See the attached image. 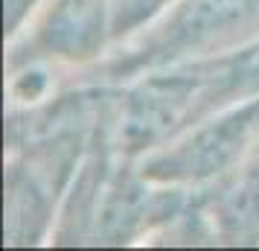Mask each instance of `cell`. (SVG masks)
Segmentation results:
<instances>
[{
    "instance_id": "cell-1",
    "label": "cell",
    "mask_w": 259,
    "mask_h": 251,
    "mask_svg": "<svg viewBox=\"0 0 259 251\" xmlns=\"http://www.w3.org/2000/svg\"><path fill=\"white\" fill-rule=\"evenodd\" d=\"M256 129L259 102H253V105L242 108L230 117L219 120L210 129L198 132L192 140L178 146L175 152L154 158L146 172L154 178H204V175H212L242 152V146L250 140V134Z\"/></svg>"
},
{
    "instance_id": "cell-2",
    "label": "cell",
    "mask_w": 259,
    "mask_h": 251,
    "mask_svg": "<svg viewBox=\"0 0 259 251\" xmlns=\"http://www.w3.org/2000/svg\"><path fill=\"white\" fill-rule=\"evenodd\" d=\"M256 6L259 0H187L175 21L166 24V32L172 44H189L215 35L236 21H245Z\"/></svg>"
},
{
    "instance_id": "cell-3",
    "label": "cell",
    "mask_w": 259,
    "mask_h": 251,
    "mask_svg": "<svg viewBox=\"0 0 259 251\" xmlns=\"http://www.w3.org/2000/svg\"><path fill=\"white\" fill-rule=\"evenodd\" d=\"M29 3H32V0H6V9H9V26L21 18V12H24Z\"/></svg>"
}]
</instances>
